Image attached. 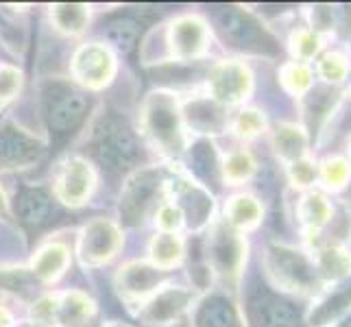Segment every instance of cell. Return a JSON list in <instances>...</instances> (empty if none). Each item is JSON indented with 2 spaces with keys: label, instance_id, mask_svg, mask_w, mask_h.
Returning <instances> with one entry per match:
<instances>
[{
  "label": "cell",
  "instance_id": "obj_1",
  "mask_svg": "<svg viewBox=\"0 0 351 327\" xmlns=\"http://www.w3.org/2000/svg\"><path fill=\"white\" fill-rule=\"evenodd\" d=\"M142 129L144 136L164 153L181 149V116L173 92L157 90L149 94L142 109Z\"/></svg>",
  "mask_w": 351,
  "mask_h": 327
},
{
  "label": "cell",
  "instance_id": "obj_2",
  "mask_svg": "<svg viewBox=\"0 0 351 327\" xmlns=\"http://www.w3.org/2000/svg\"><path fill=\"white\" fill-rule=\"evenodd\" d=\"M118 62L114 51L103 42H88L72 55L70 72L75 81L86 90H103L116 77Z\"/></svg>",
  "mask_w": 351,
  "mask_h": 327
},
{
  "label": "cell",
  "instance_id": "obj_3",
  "mask_svg": "<svg viewBox=\"0 0 351 327\" xmlns=\"http://www.w3.org/2000/svg\"><path fill=\"white\" fill-rule=\"evenodd\" d=\"M96 184H99V177L86 157H68L57 168L53 195L68 208H81L92 199Z\"/></svg>",
  "mask_w": 351,
  "mask_h": 327
},
{
  "label": "cell",
  "instance_id": "obj_4",
  "mask_svg": "<svg viewBox=\"0 0 351 327\" xmlns=\"http://www.w3.org/2000/svg\"><path fill=\"white\" fill-rule=\"evenodd\" d=\"M96 155L105 166L114 168V171L131 168L140 157L136 133L123 120L110 118L107 123H103L99 136H96Z\"/></svg>",
  "mask_w": 351,
  "mask_h": 327
},
{
  "label": "cell",
  "instance_id": "obj_5",
  "mask_svg": "<svg viewBox=\"0 0 351 327\" xmlns=\"http://www.w3.org/2000/svg\"><path fill=\"white\" fill-rule=\"evenodd\" d=\"M123 247V232L114 221L94 218L79 234V258L83 266H103L112 262Z\"/></svg>",
  "mask_w": 351,
  "mask_h": 327
},
{
  "label": "cell",
  "instance_id": "obj_6",
  "mask_svg": "<svg viewBox=\"0 0 351 327\" xmlns=\"http://www.w3.org/2000/svg\"><path fill=\"white\" fill-rule=\"evenodd\" d=\"M166 46L171 59H179V62L197 59L208 48V27L197 16H179L168 27Z\"/></svg>",
  "mask_w": 351,
  "mask_h": 327
},
{
  "label": "cell",
  "instance_id": "obj_7",
  "mask_svg": "<svg viewBox=\"0 0 351 327\" xmlns=\"http://www.w3.org/2000/svg\"><path fill=\"white\" fill-rule=\"evenodd\" d=\"M162 188V175L155 168H144L136 173L123 190L120 197V212H123L125 221L131 225L142 223V218L147 216L149 208L155 203L157 192Z\"/></svg>",
  "mask_w": 351,
  "mask_h": 327
},
{
  "label": "cell",
  "instance_id": "obj_8",
  "mask_svg": "<svg viewBox=\"0 0 351 327\" xmlns=\"http://www.w3.org/2000/svg\"><path fill=\"white\" fill-rule=\"evenodd\" d=\"M162 284V271L151 262H129L116 275V288L129 304L149 301Z\"/></svg>",
  "mask_w": 351,
  "mask_h": 327
},
{
  "label": "cell",
  "instance_id": "obj_9",
  "mask_svg": "<svg viewBox=\"0 0 351 327\" xmlns=\"http://www.w3.org/2000/svg\"><path fill=\"white\" fill-rule=\"evenodd\" d=\"M192 295L186 288H160L144 304L140 319L149 325H173L190 306Z\"/></svg>",
  "mask_w": 351,
  "mask_h": 327
},
{
  "label": "cell",
  "instance_id": "obj_10",
  "mask_svg": "<svg viewBox=\"0 0 351 327\" xmlns=\"http://www.w3.org/2000/svg\"><path fill=\"white\" fill-rule=\"evenodd\" d=\"M70 269V249L64 242H46L31 260V273L42 284H55Z\"/></svg>",
  "mask_w": 351,
  "mask_h": 327
},
{
  "label": "cell",
  "instance_id": "obj_11",
  "mask_svg": "<svg viewBox=\"0 0 351 327\" xmlns=\"http://www.w3.org/2000/svg\"><path fill=\"white\" fill-rule=\"evenodd\" d=\"M88 112V96L83 92H64L48 109V123L59 133L75 129Z\"/></svg>",
  "mask_w": 351,
  "mask_h": 327
},
{
  "label": "cell",
  "instance_id": "obj_12",
  "mask_svg": "<svg viewBox=\"0 0 351 327\" xmlns=\"http://www.w3.org/2000/svg\"><path fill=\"white\" fill-rule=\"evenodd\" d=\"M96 314L94 299L81 290H70L59 297L57 325L62 327H88Z\"/></svg>",
  "mask_w": 351,
  "mask_h": 327
},
{
  "label": "cell",
  "instance_id": "obj_13",
  "mask_svg": "<svg viewBox=\"0 0 351 327\" xmlns=\"http://www.w3.org/2000/svg\"><path fill=\"white\" fill-rule=\"evenodd\" d=\"M42 149L27 133L14 127L0 129V164H29Z\"/></svg>",
  "mask_w": 351,
  "mask_h": 327
},
{
  "label": "cell",
  "instance_id": "obj_14",
  "mask_svg": "<svg viewBox=\"0 0 351 327\" xmlns=\"http://www.w3.org/2000/svg\"><path fill=\"white\" fill-rule=\"evenodd\" d=\"M184 253H186V247H184V240H181L179 234L160 232L153 236L151 245H149V260L155 269H160L162 273L179 266L181 260H184Z\"/></svg>",
  "mask_w": 351,
  "mask_h": 327
},
{
  "label": "cell",
  "instance_id": "obj_15",
  "mask_svg": "<svg viewBox=\"0 0 351 327\" xmlns=\"http://www.w3.org/2000/svg\"><path fill=\"white\" fill-rule=\"evenodd\" d=\"M92 11L88 5H77V3H62V5H53L51 7V22L53 27L68 35V38H75L81 35L88 29Z\"/></svg>",
  "mask_w": 351,
  "mask_h": 327
},
{
  "label": "cell",
  "instance_id": "obj_16",
  "mask_svg": "<svg viewBox=\"0 0 351 327\" xmlns=\"http://www.w3.org/2000/svg\"><path fill=\"white\" fill-rule=\"evenodd\" d=\"M210 88L216 99L223 101H238L240 94L247 88L245 72L238 66H219L210 75Z\"/></svg>",
  "mask_w": 351,
  "mask_h": 327
},
{
  "label": "cell",
  "instance_id": "obj_17",
  "mask_svg": "<svg viewBox=\"0 0 351 327\" xmlns=\"http://www.w3.org/2000/svg\"><path fill=\"white\" fill-rule=\"evenodd\" d=\"M256 319L260 327H299L297 312L277 297H266L260 301Z\"/></svg>",
  "mask_w": 351,
  "mask_h": 327
},
{
  "label": "cell",
  "instance_id": "obj_18",
  "mask_svg": "<svg viewBox=\"0 0 351 327\" xmlns=\"http://www.w3.org/2000/svg\"><path fill=\"white\" fill-rule=\"evenodd\" d=\"M138 35H140V27L136 20H129V18H120L114 20L110 27L105 29V38H107V46L112 51H118L123 55H129L133 48L138 44Z\"/></svg>",
  "mask_w": 351,
  "mask_h": 327
},
{
  "label": "cell",
  "instance_id": "obj_19",
  "mask_svg": "<svg viewBox=\"0 0 351 327\" xmlns=\"http://www.w3.org/2000/svg\"><path fill=\"white\" fill-rule=\"evenodd\" d=\"M18 214L24 223L29 225H40L51 216V199L40 190H27L20 197L18 203Z\"/></svg>",
  "mask_w": 351,
  "mask_h": 327
},
{
  "label": "cell",
  "instance_id": "obj_20",
  "mask_svg": "<svg viewBox=\"0 0 351 327\" xmlns=\"http://www.w3.org/2000/svg\"><path fill=\"white\" fill-rule=\"evenodd\" d=\"M236 251L238 249H236L234 234L216 232V236L212 238L210 258L221 269V273H236V264H238V253Z\"/></svg>",
  "mask_w": 351,
  "mask_h": 327
},
{
  "label": "cell",
  "instance_id": "obj_21",
  "mask_svg": "<svg viewBox=\"0 0 351 327\" xmlns=\"http://www.w3.org/2000/svg\"><path fill=\"white\" fill-rule=\"evenodd\" d=\"M195 325L197 327H238L232 308H229V304H225V301H221V299H216V301H212V304L203 306L197 312Z\"/></svg>",
  "mask_w": 351,
  "mask_h": 327
},
{
  "label": "cell",
  "instance_id": "obj_22",
  "mask_svg": "<svg viewBox=\"0 0 351 327\" xmlns=\"http://www.w3.org/2000/svg\"><path fill=\"white\" fill-rule=\"evenodd\" d=\"M184 223H186L184 210H181L175 201L162 203L155 212V225L160 227V232L164 234H177L179 229L184 227Z\"/></svg>",
  "mask_w": 351,
  "mask_h": 327
},
{
  "label": "cell",
  "instance_id": "obj_23",
  "mask_svg": "<svg viewBox=\"0 0 351 327\" xmlns=\"http://www.w3.org/2000/svg\"><path fill=\"white\" fill-rule=\"evenodd\" d=\"M223 31L227 33L229 40L238 42L240 46L249 44L253 38H256V24H251L249 20H242L236 14H227L223 18Z\"/></svg>",
  "mask_w": 351,
  "mask_h": 327
},
{
  "label": "cell",
  "instance_id": "obj_24",
  "mask_svg": "<svg viewBox=\"0 0 351 327\" xmlns=\"http://www.w3.org/2000/svg\"><path fill=\"white\" fill-rule=\"evenodd\" d=\"M24 75L14 66H0V105H7L22 90Z\"/></svg>",
  "mask_w": 351,
  "mask_h": 327
},
{
  "label": "cell",
  "instance_id": "obj_25",
  "mask_svg": "<svg viewBox=\"0 0 351 327\" xmlns=\"http://www.w3.org/2000/svg\"><path fill=\"white\" fill-rule=\"evenodd\" d=\"M57 308H59V297L46 295L40 301H35L31 308V321L38 327H55L57 325Z\"/></svg>",
  "mask_w": 351,
  "mask_h": 327
},
{
  "label": "cell",
  "instance_id": "obj_26",
  "mask_svg": "<svg viewBox=\"0 0 351 327\" xmlns=\"http://www.w3.org/2000/svg\"><path fill=\"white\" fill-rule=\"evenodd\" d=\"M251 171V162H249V157L247 155H232L229 157V162H225V177L229 179H242V177H247Z\"/></svg>",
  "mask_w": 351,
  "mask_h": 327
},
{
  "label": "cell",
  "instance_id": "obj_27",
  "mask_svg": "<svg viewBox=\"0 0 351 327\" xmlns=\"http://www.w3.org/2000/svg\"><path fill=\"white\" fill-rule=\"evenodd\" d=\"M232 218L238 223H251L256 218V203H251V199H236L232 205Z\"/></svg>",
  "mask_w": 351,
  "mask_h": 327
},
{
  "label": "cell",
  "instance_id": "obj_28",
  "mask_svg": "<svg viewBox=\"0 0 351 327\" xmlns=\"http://www.w3.org/2000/svg\"><path fill=\"white\" fill-rule=\"evenodd\" d=\"M0 327H14V314L0 306Z\"/></svg>",
  "mask_w": 351,
  "mask_h": 327
},
{
  "label": "cell",
  "instance_id": "obj_29",
  "mask_svg": "<svg viewBox=\"0 0 351 327\" xmlns=\"http://www.w3.org/2000/svg\"><path fill=\"white\" fill-rule=\"evenodd\" d=\"M7 212H9V201H7V197H5L3 188H0V214H7Z\"/></svg>",
  "mask_w": 351,
  "mask_h": 327
},
{
  "label": "cell",
  "instance_id": "obj_30",
  "mask_svg": "<svg viewBox=\"0 0 351 327\" xmlns=\"http://www.w3.org/2000/svg\"><path fill=\"white\" fill-rule=\"evenodd\" d=\"M105 327H127V325H123V323H110V325H105Z\"/></svg>",
  "mask_w": 351,
  "mask_h": 327
}]
</instances>
